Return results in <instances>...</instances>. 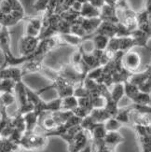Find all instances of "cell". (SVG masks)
Wrapping results in <instances>:
<instances>
[{
    "mask_svg": "<svg viewBox=\"0 0 151 152\" xmlns=\"http://www.w3.org/2000/svg\"><path fill=\"white\" fill-rule=\"evenodd\" d=\"M68 152H80L88 146V136L86 132L81 130L73 139L67 142Z\"/></svg>",
    "mask_w": 151,
    "mask_h": 152,
    "instance_id": "cell-4",
    "label": "cell"
},
{
    "mask_svg": "<svg viewBox=\"0 0 151 152\" xmlns=\"http://www.w3.org/2000/svg\"><path fill=\"white\" fill-rule=\"evenodd\" d=\"M149 129H150V131H151V122H150V124H149Z\"/></svg>",
    "mask_w": 151,
    "mask_h": 152,
    "instance_id": "cell-38",
    "label": "cell"
},
{
    "mask_svg": "<svg viewBox=\"0 0 151 152\" xmlns=\"http://www.w3.org/2000/svg\"><path fill=\"white\" fill-rule=\"evenodd\" d=\"M116 118L119 120L123 125L124 124H130L132 121V111L129 108V107H124L119 110V113L117 114Z\"/></svg>",
    "mask_w": 151,
    "mask_h": 152,
    "instance_id": "cell-26",
    "label": "cell"
},
{
    "mask_svg": "<svg viewBox=\"0 0 151 152\" xmlns=\"http://www.w3.org/2000/svg\"><path fill=\"white\" fill-rule=\"evenodd\" d=\"M129 108L131 111L135 112L137 114L140 115H150L151 114V105L150 104H134L129 105Z\"/></svg>",
    "mask_w": 151,
    "mask_h": 152,
    "instance_id": "cell-24",
    "label": "cell"
},
{
    "mask_svg": "<svg viewBox=\"0 0 151 152\" xmlns=\"http://www.w3.org/2000/svg\"><path fill=\"white\" fill-rule=\"evenodd\" d=\"M43 28L42 18H31L26 24L24 35L31 37H40Z\"/></svg>",
    "mask_w": 151,
    "mask_h": 152,
    "instance_id": "cell-7",
    "label": "cell"
},
{
    "mask_svg": "<svg viewBox=\"0 0 151 152\" xmlns=\"http://www.w3.org/2000/svg\"><path fill=\"white\" fill-rule=\"evenodd\" d=\"M16 101L15 94H10V92H3L0 96V104L4 105L6 107H9V105L14 104Z\"/></svg>",
    "mask_w": 151,
    "mask_h": 152,
    "instance_id": "cell-30",
    "label": "cell"
},
{
    "mask_svg": "<svg viewBox=\"0 0 151 152\" xmlns=\"http://www.w3.org/2000/svg\"><path fill=\"white\" fill-rule=\"evenodd\" d=\"M80 15L83 18H100L101 15V9L90 4V2H86L82 5V8L80 10Z\"/></svg>",
    "mask_w": 151,
    "mask_h": 152,
    "instance_id": "cell-15",
    "label": "cell"
},
{
    "mask_svg": "<svg viewBox=\"0 0 151 152\" xmlns=\"http://www.w3.org/2000/svg\"><path fill=\"white\" fill-rule=\"evenodd\" d=\"M117 23H110V22H107V21H102L100 26L95 31L94 34L104 35V36H107L111 38V37H117Z\"/></svg>",
    "mask_w": 151,
    "mask_h": 152,
    "instance_id": "cell-10",
    "label": "cell"
},
{
    "mask_svg": "<svg viewBox=\"0 0 151 152\" xmlns=\"http://www.w3.org/2000/svg\"><path fill=\"white\" fill-rule=\"evenodd\" d=\"M59 110H62V98L58 97L46 103V112L53 113V112H57Z\"/></svg>",
    "mask_w": 151,
    "mask_h": 152,
    "instance_id": "cell-29",
    "label": "cell"
},
{
    "mask_svg": "<svg viewBox=\"0 0 151 152\" xmlns=\"http://www.w3.org/2000/svg\"><path fill=\"white\" fill-rule=\"evenodd\" d=\"M40 40L41 39L39 37H31V36L24 35L21 38L19 44L21 55L23 56L32 55L36 50Z\"/></svg>",
    "mask_w": 151,
    "mask_h": 152,
    "instance_id": "cell-2",
    "label": "cell"
},
{
    "mask_svg": "<svg viewBox=\"0 0 151 152\" xmlns=\"http://www.w3.org/2000/svg\"><path fill=\"white\" fill-rule=\"evenodd\" d=\"M63 42L65 45H70V46H74V47H80V46L85 42L84 38L80 37L78 36H76L72 33H69V34H62L60 35Z\"/></svg>",
    "mask_w": 151,
    "mask_h": 152,
    "instance_id": "cell-18",
    "label": "cell"
},
{
    "mask_svg": "<svg viewBox=\"0 0 151 152\" xmlns=\"http://www.w3.org/2000/svg\"><path fill=\"white\" fill-rule=\"evenodd\" d=\"M88 2H90V4H93V6L97 7V8H99V9H101L102 7L106 4L104 0H88Z\"/></svg>",
    "mask_w": 151,
    "mask_h": 152,
    "instance_id": "cell-34",
    "label": "cell"
},
{
    "mask_svg": "<svg viewBox=\"0 0 151 152\" xmlns=\"http://www.w3.org/2000/svg\"><path fill=\"white\" fill-rule=\"evenodd\" d=\"M12 12L11 6L8 0H2L1 6H0V13H3V14H9Z\"/></svg>",
    "mask_w": 151,
    "mask_h": 152,
    "instance_id": "cell-33",
    "label": "cell"
},
{
    "mask_svg": "<svg viewBox=\"0 0 151 152\" xmlns=\"http://www.w3.org/2000/svg\"><path fill=\"white\" fill-rule=\"evenodd\" d=\"M124 141H125V138H124V136L121 134L119 133V131L107 132L106 138H104V144L112 150H114L115 148H117L119 145H120Z\"/></svg>",
    "mask_w": 151,
    "mask_h": 152,
    "instance_id": "cell-13",
    "label": "cell"
},
{
    "mask_svg": "<svg viewBox=\"0 0 151 152\" xmlns=\"http://www.w3.org/2000/svg\"><path fill=\"white\" fill-rule=\"evenodd\" d=\"M110 94L117 104H120L123 96L125 95V86H124V83L114 84L112 90L110 91Z\"/></svg>",
    "mask_w": 151,
    "mask_h": 152,
    "instance_id": "cell-20",
    "label": "cell"
},
{
    "mask_svg": "<svg viewBox=\"0 0 151 152\" xmlns=\"http://www.w3.org/2000/svg\"><path fill=\"white\" fill-rule=\"evenodd\" d=\"M123 66L132 73H134L139 69L142 64V57L139 52L133 50H129L123 55Z\"/></svg>",
    "mask_w": 151,
    "mask_h": 152,
    "instance_id": "cell-3",
    "label": "cell"
},
{
    "mask_svg": "<svg viewBox=\"0 0 151 152\" xmlns=\"http://www.w3.org/2000/svg\"><path fill=\"white\" fill-rule=\"evenodd\" d=\"M47 145V136L45 134H39L36 132L27 133L25 132L21 140L20 147L27 150H39Z\"/></svg>",
    "mask_w": 151,
    "mask_h": 152,
    "instance_id": "cell-1",
    "label": "cell"
},
{
    "mask_svg": "<svg viewBox=\"0 0 151 152\" xmlns=\"http://www.w3.org/2000/svg\"><path fill=\"white\" fill-rule=\"evenodd\" d=\"M17 82L12 80V79H0V91L3 92H10V94H15Z\"/></svg>",
    "mask_w": 151,
    "mask_h": 152,
    "instance_id": "cell-23",
    "label": "cell"
},
{
    "mask_svg": "<svg viewBox=\"0 0 151 152\" xmlns=\"http://www.w3.org/2000/svg\"><path fill=\"white\" fill-rule=\"evenodd\" d=\"M131 101H132V103L139 104H150L151 96H150V94H147V92H145L140 90L138 91V94H137Z\"/></svg>",
    "mask_w": 151,
    "mask_h": 152,
    "instance_id": "cell-25",
    "label": "cell"
},
{
    "mask_svg": "<svg viewBox=\"0 0 151 152\" xmlns=\"http://www.w3.org/2000/svg\"><path fill=\"white\" fill-rule=\"evenodd\" d=\"M25 18V13L18 12V11H12L9 14H3L0 13V23L1 26H5V27H11L14 26L17 23L23 20Z\"/></svg>",
    "mask_w": 151,
    "mask_h": 152,
    "instance_id": "cell-6",
    "label": "cell"
},
{
    "mask_svg": "<svg viewBox=\"0 0 151 152\" xmlns=\"http://www.w3.org/2000/svg\"><path fill=\"white\" fill-rule=\"evenodd\" d=\"M26 87H27V85L23 82V80L18 82L16 85L15 96H16V100L19 104V107L23 105L28 102V96H27Z\"/></svg>",
    "mask_w": 151,
    "mask_h": 152,
    "instance_id": "cell-16",
    "label": "cell"
},
{
    "mask_svg": "<svg viewBox=\"0 0 151 152\" xmlns=\"http://www.w3.org/2000/svg\"><path fill=\"white\" fill-rule=\"evenodd\" d=\"M104 126L107 132H117L123 126V124L116 117H111L104 122Z\"/></svg>",
    "mask_w": 151,
    "mask_h": 152,
    "instance_id": "cell-27",
    "label": "cell"
},
{
    "mask_svg": "<svg viewBox=\"0 0 151 152\" xmlns=\"http://www.w3.org/2000/svg\"><path fill=\"white\" fill-rule=\"evenodd\" d=\"M78 107V98L75 95H70L62 98V110L73 111Z\"/></svg>",
    "mask_w": 151,
    "mask_h": 152,
    "instance_id": "cell-21",
    "label": "cell"
},
{
    "mask_svg": "<svg viewBox=\"0 0 151 152\" xmlns=\"http://www.w3.org/2000/svg\"><path fill=\"white\" fill-rule=\"evenodd\" d=\"M50 0H36L33 4V9L37 12H46L48 10Z\"/></svg>",
    "mask_w": 151,
    "mask_h": 152,
    "instance_id": "cell-31",
    "label": "cell"
},
{
    "mask_svg": "<svg viewBox=\"0 0 151 152\" xmlns=\"http://www.w3.org/2000/svg\"><path fill=\"white\" fill-rule=\"evenodd\" d=\"M80 152H93V147H91V145H88V146L84 149H82Z\"/></svg>",
    "mask_w": 151,
    "mask_h": 152,
    "instance_id": "cell-36",
    "label": "cell"
},
{
    "mask_svg": "<svg viewBox=\"0 0 151 152\" xmlns=\"http://www.w3.org/2000/svg\"><path fill=\"white\" fill-rule=\"evenodd\" d=\"M145 10L148 12L151 17V0H145Z\"/></svg>",
    "mask_w": 151,
    "mask_h": 152,
    "instance_id": "cell-35",
    "label": "cell"
},
{
    "mask_svg": "<svg viewBox=\"0 0 151 152\" xmlns=\"http://www.w3.org/2000/svg\"><path fill=\"white\" fill-rule=\"evenodd\" d=\"M89 39L93 43V48L94 50H107L110 37L101 34H93L87 38V40H89Z\"/></svg>",
    "mask_w": 151,
    "mask_h": 152,
    "instance_id": "cell-9",
    "label": "cell"
},
{
    "mask_svg": "<svg viewBox=\"0 0 151 152\" xmlns=\"http://www.w3.org/2000/svg\"><path fill=\"white\" fill-rule=\"evenodd\" d=\"M93 118V120L98 123H104L108 118H110L111 116L109 112L106 109V107H101V108H93V111L90 114Z\"/></svg>",
    "mask_w": 151,
    "mask_h": 152,
    "instance_id": "cell-19",
    "label": "cell"
},
{
    "mask_svg": "<svg viewBox=\"0 0 151 152\" xmlns=\"http://www.w3.org/2000/svg\"><path fill=\"white\" fill-rule=\"evenodd\" d=\"M134 47H136L135 41L131 36L120 37V51L123 52V53H126V52H128L129 50H133Z\"/></svg>",
    "mask_w": 151,
    "mask_h": 152,
    "instance_id": "cell-22",
    "label": "cell"
},
{
    "mask_svg": "<svg viewBox=\"0 0 151 152\" xmlns=\"http://www.w3.org/2000/svg\"><path fill=\"white\" fill-rule=\"evenodd\" d=\"M9 2L12 11H18V12H22V13H25L24 9L22 5V3L20 2V0H8Z\"/></svg>",
    "mask_w": 151,
    "mask_h": 152,
    "instance_id": "cell-32",
    "label": "cell"
},
{
    "mask_svg": "<svg viewBox=\"0 0 151 152\" xmlns=\"http://www.w3.org/2000/svg\"><path fill=\"white\" fill-rule=\"evenodd\" d=\"M149 35L151 36V26H150V31H149Z\"/></svg>",
    "mask_w": 151,
    "mask_h": 152,
    "instance_id": "cell-37",
    "label": "cell"
},
{
    "mask_svg": "<svg viewBox=\"0 0 151 152\" xmlns=\"http://www.w3.org/2000/svg\"><path fill=\"white\" fill-rule=\"evenodd\" d=\"M20 146L14 142H12L9 138H2L1 137V152H11L18 150Z\"/></svg>",
    "mask_w": 151,
    "mask_h": 152,
    "instance_id": "cell-28",
    "label": "cell"
},
{
    "mask_svg": "<svg viewBox=\"0 0 151 152\" xmlns=\"http://www.w3.org/2000/svg\"><path fill=\"white\" fill-rule=\"evenodd\" d=\"M0 47L2 53H9L11 52V37L8 27L1 26L0 31Z\"/></svg>",
    "mask_w": 151,
    "mask_h": 152,
    "instance_id": "cell-12",
    "label": "cell"
},
{
    "mask_svg": "<svg viewBox=\"0 0 151 152\" xmlns=\"http://www.w3.org/2000/svg\"><path fill=\"white\" fill-rule=\"evenodd\" d=\"M89 134H90L91 138H93V143H97L104 141L107 131L104 126V123H98Z\"/></svg>",
    "mask_w": 151,
    "mask_h": 152,
    "instance_id": "cell-17",
    "label": "cell"
},
{
    "mask_svg": "<svg viewBox=\"0 0 151 152\" xmlns=\"http://www.w3.org/2000/svg\"><path fill=\"white\" fill-rule=\"evenodd\" d=\"M131 37L134 39L136 46L142 47V48H146L147 50L149 49L147 46V42L151 38V37L148 33L143 31L139 28H136L135 30H133L132 33H131Z\"/></svg>",
    "mask_w": 151,
    "mask_h": 152,
    "instance_id": "cell-11",
    "label": "cell"
},
{
    "mask_svg": "<svg viewBox=\"0 0 151 152\" xmlns=\"http://www.w3.org/2000/svg\"><path fill=\"white\" fill-rule=\"evenodd\" d=\"M100 18L102 19V21H107V22L114 23H120L116 7L110 6L108 4H104L101 8Z\"/></svg>",
    "mask_w": 151,
    "mask_h": 152,
    "instance_id": "cell-8",
    "label": "cell"
},
{
    "mask_svg": "<svg viewBox=\"0 0 151 152\" xmlns=\"http://www.w3.org/2000/svg\"><path fill=\"white\" fill-rule=\"evenodd\" d=\"M23 77L22 66H7L0 71V79H12L18 83L23 80Z\"/></svg>",
    "mask_w": 151,
    "mask_h": 152,
    "instance_id": "cell-5",
    "label": "cell"
},
{
    "mask_svg": "<svg viewBox=\"0 0 151 152\" xmlns=\"http://www.w3.org/2000/svg\"><path fill=\"white\" fill-rule=\"evenodd\" d=\"M25 124H26V132L27 133H32L35 132L36 126L39 124V118H40V115L37 112L31 111L29 113L23 115Z\"/></svg>",
    "mask_w": 151,
    "mask_h": 152,
    "instance_id": "cell-14",
    "label": "cell"
}]
</instances>
